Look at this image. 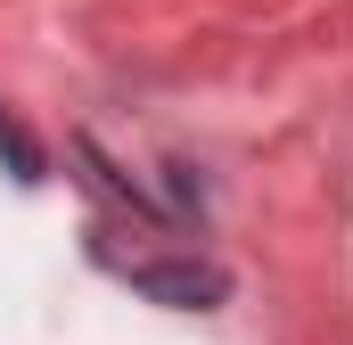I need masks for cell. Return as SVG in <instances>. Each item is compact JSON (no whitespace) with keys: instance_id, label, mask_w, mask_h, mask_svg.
Returning <instances> with one entry per match:
<instances>
[{"instance_id":"cell-1","label":"cell","mask_w":353,"mask_h":345,"mask_svg":"<svg viewBox=\"0 0 353 345\" xmlns=\"http://www.w3.org/2000/svg\"><path fill=\"white\" fill-rule=\"evenodd\" d=\"M123 279H132V296L173 304V313H214V304H230V271H214V263H197V255L123 263Z\"/></svg>"},{"instance_id":"cell-2","label":"cell","mask_w":353,"mask_h":345,"mask_svg":"<svg viewBox=\"0 0 353 345\" xmlns=\"http://www.w3.org/2000/svg\"><path fill=\"white\" fill-rule=\"evenodd\" d=\"M74 157H83L90 165V181H99V189H107V197H115V206H132V214H148V222H165V206H157V197H148V189H140V181H132V172L123 165H107V148H99V140H74Z\"/></svg>"},{"instance_id":"cell-3","label":"cell","mask_w":353,"mask_h":345,"mask_svg":"<svg viewBox=\"0 0 353 345\" xmlns=\"http://www.w3.org/2000/svg\"><path fill=\"white\" fill-rule=\"evenodd\" d=\"M0 165H8V181H41V140L0 107Z\"/></svg>"}]
</instances>
